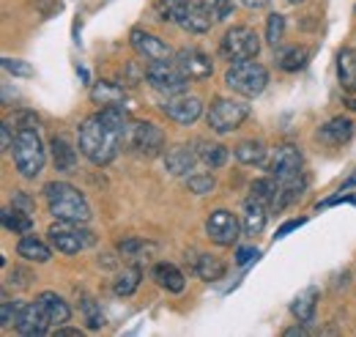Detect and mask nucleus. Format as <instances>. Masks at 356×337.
I'll return each instance as SVG.
<instances>
[{
  "label": "nucleus",
  "mask_w": 356,
  "mask_h": 337,
  "mask_svg": "<svg viewBox=\"0 0 356 337\" xmlns=\"http://www.w3.org/2000/svg\"><path fill=\"white\" fill-rule=\"evenodd\" d=\"M129 132H132V124L124 107H102V113L90 116L80 124L77 143H80V151L93 165H110L121 143L129 140Z\"/></svg>",
  "instance_id": "1"
},
{
  "label": "nucleus",
  "mask_w": 356,
  "mask_h": 337,
  "mask_svg": "<svg viewBox=\"0 0 356 337\" xmlns=\"http://www.w3.org/2000/svg\"><path fill=\"white\" fill-rule=\"evenodd\" d=\"M44 198L47 206H49V214L58 217V219H66V222H80L86 225L90 219V206L86 201V195L66 184V181H49L44 187Z\"/></svg>",
  "instance_id": "2"
},
{
  "label": "nucleus",
  "mask_w": 356,
  "mask_h": 337,
  "mask_svg": "<svg viewBox=\"0 0 356 337\" xmlns=\"http://www.w3.org/2000/svg\"><path fill=\"white\" fill-rule=\"evenodd\" d=\"M11 157H14V168L22 178H36L42 170H44V146L39 140V132L36 129H19L17 137H14V146H11Z\"/></svg>",
  "instance_id": "3"
},
{
  "label": "nucleus",
  "mask_w": 356,
  "mask_h": 337,
  "mask_svg": "<svg viewBox=\"0 0 356 337\" xmlns=\"http://www.w3.org/2000/svg\"><path fill=\"white\" fill-rule=\"evenodd\" d=\"M225 85L241 96H258L264 93L268 85V72L264 63L258 61H241V63H233L227 72H225Z\"/></svg>",
  "instance_id": "4"
},
{
  "label": "nucleus",
  "mask_w": 356,
  "mask_h": 337,
  "mask_svg": "<svg viewBox=\"0 0 356 337\" xmlns=\"http://www.w3.org/2000/svg\"><path fill=\"white\" fill-rule=\"evenodd\" d=\"M220 49H222V55L230 63L252 61V58H258V52H261V39H258V33H255L252 28H247V25H233L222 36Z\"/></svg>",
  "instance_id": "5"
},
{
  "label": "nucleus",
  "mask_w": 356,
  "mask_h": 337,
  "mask_svg": "<svg viewBox=\"0 0 356 337\" xmlns=\"http://www.w3.org/2000/svg\"><path fill=\"white\" fill-rule=\"evenodd\" d=\"M47 233H49V244L63 255H77L96 242L90 230L80 228V222H66V219H58Z\"/></svg>",
  "instance_id": "6"
},
{
  "label": "nucleus",
  "mask_w": 356,
  "mask_h": 337,
  "mask_svg": "<svg viewBox=\"0 0 356 337\" xmlns=\"http://www.w3.org/2000/svg\"><path fill=\"white\" fill-rule=\"evenodd\" d=\"M250 116V104L247 102H238V99H217L206 116L209 129L217 132V134H227L233 129H238Z\"/></svg>",
  "instance_id": "7"
},
{
  "label": "nucleus",
  "mask_w": 356,
  "mask_h": 337,
  "mask_svg": "<svg viewBox=\"0 0 356 337\" xmlns=\"http://www.w3.org/2000/svg\"><path fill=\"white\" fill-rule=\"evenodd\" d=\"M145 77L148 83L154 85L159 93L165 96H173V93H184L186 88V75L176 66V61H151L145 66Z\"/></svg>",
  "instance_id": "8"
},
{
  "label": "nucleus",
  "mask_w": 356,
  "mask_h": 337,
  "mask_svg": "<svg viewBox=\"0 0 356 337\" xmlns=\"http://www.w3.org/2000/svg\"><path fill=\"white\" fill-rule=\"evenodd\" d=\"M241 228L244 225L238 222V217L227 209L211 211V217L206 219V236L220 247H233L241 236Z\"/></svg>",
  "instance_id": "9"
},
{
  "label": "nucleus",
  "mask_w": 356,
  "mask_h": 337,
  "mask_svg": "<svg viewBox=\"0 0 356 337\" xmlns=\"http://www.w3.org/2000/svg\"><path fill=\"white\" fill-rule=\"evenodd\" d=\"M302 165H305V157L302 151L293 146V143H282L271 151V157L266 159V170L268 175L274 178H291V175H299L302 173Z\"/></svg>",
  "instance_id": "10"
},
{
  "label": "nucleus",
  "mask_w": 356,
  "mask_h": 337,
  "mask_svg": "<svg viewBox=\"0 0 356 337\" xmlns=\"http://www.w3.org/2000/svg\"><path fill=\"white\" fill-rule=\"evenodd\" d=\"M129 143H132V148L140 157L151 159V157L162 154L165 132L159 127H154V124H148V121H137V124H132V132H129Z\"/></svg>",
  "instance_id": "11"
},
{
  "label": "nucleus",
  "mask_w": 356,
  "mask_h": 337,
  "mask_svg": "<svg viewBox=\"0 0 356 337\" xmlns=\"http://www.w3.org/2000/svg\"><path fill=\"white\" fill-rule=\"evenodd\" d=\"M211 14H214V11H211L209 6H203V3H197V0H184L181 14H178V25H181L186 33H192V36H203V33H209L211 25H214V17H211Z\"/></svg>",
  "instance_id": "12"
},
{
  "label": "nucleus",
  "mask_w": 356,
  "mask_h": 337,
  "mask_svg": "<svg viewBox=\"0 0 356 337\" xmlns=\"http://www.w3.org/2000/svg\"><path fill=\"white\" fill-rule=\"evenodd\" d=\"M129 42H132L134 52L143 55L148 63H151V61H173V58H176V52H173L170 44L162 42L159 36H154V33H148V31H143V28H134Z\"/></svg>",
  "instance_id": "13"
},
{
  "label": "nucleus",
  "mask_w": 356,
  "mask_h": 337,
  "mask_svg": "<svg viewBox=\"0 0 356 337\" xmlns=\"http://www.w3.org/2000/svg\"><path fill=\"white\" fill-rule=\"evenodd\" d=\"M173 61H176L178 69L186 75V80H206V77H211V72H214L211 58H209L203 49H195V47L178 49Z\"/></svg>",
  "instance_id": "14"
},
{
  "label": "nucleus",
  "mask_w": 356,
  "mask_h": 337,
  "mask_svg": "<svg viewBox=\"0 0 356 337\" xmlns=\"http://www.w3.org/2000/svg\"><path fill=\"white\" fill-rule=\"evenodd\" d=\"M162 110L178 127H192L203 113V102L197 96H176V99H168Z\"/></svg>",
  "instance_id": "15"
},
{
  "label": "nucleus",
  "mask_w": 356,
  "mask_h": 337,
  "mask_svg": "<svg viewBox=\"0 0 356 337\" xmlns=\"http://www.w3.org/2000/svg\"><path fill=\"white\" fill-rule=\"evenodd\" d=\"M17 332L25 337H42L49 329V318L44 315V310L39 307V301L33 304H22L19 301V313H17Z\"/></svg>",
  "instance_id": "16"
},
{
  "label": "nucleus",
  "mask_w": 356,
  "mask_h": 337,
  "mask_svg": "<svg viewBox=\"0 0 356 337\" xmlns=\"http://www.w3.org/2000/svg\"><path fill=\"white\" fill-rule=\"evenodd\" d=\"M307 189V178L305 175H291V178H277V192L271 201V211H282L293 206Z\"/></svg>",
  "instance_id": "17"
},
{
  "label": "nucleus",
  "mask_w": 356,
  "mask_h": 337,
  "mask_svg": "<svg viewBox=\"0 0 356 337\" xmlns=\"http://www.w3.org/2000/svg\"><path fill=\"white\" fill-rule=\"evenodd\" d=\"M49 151H52V165L58 173H72L77 168V148L66 134H55L49 140Z\"/></svg>",
  "instance_id": "18"
},
{
  "label": "nucleus",
  "mask_w": 356,
  "mask_h": 337,
  "mask_svg": "<svg viewBox=\"0 0 356 337\" xmlns=\"http://www.w3.org/2000/svg\"><path fill=\"white\" fill-rule=\"evenodd\" d=\"M315 137L321 140V143H329V146H343V143H348L351 137H354V121L351 118H332V121H326L323 127L315 132Z\"/></svg>",
  "instance_id": "19"
},
{
  "label": "nucleus",
  "mask_w": 356,
  "mask_h": 337,
  "mask_svg": "<svg viewBox=\"0 0 356 337\" xmlns=\"http://www.w3.org/2000/svg\"><path fill=\"white\" fill-rule=\"evenodd\" d=\"M197 159H200L197 151L181 143V146H173V148L165 154V170H168L170 175H189V170L195 168Z\"/></svg>",
  "instance_id": "20"
},
{
  "label": "nucleus",
  "mask_w": 356,
  "mask_h": 337,
  "mask_svg": "<svg viewBox=\"0 0 356 337\" xmlns=\"http://www.w3.org/2000/svg\"><path fill=\"white\" fill-rule=\"evenodd\" d=\"M266 219H268V206L264 203V201H258V198L250 195L247 203H244V219H241L244 233H247V236H258V233H264Z\"/></svg>",
  "instance_id": "21"
},
{
  "label": "nucleus",
  "mask_w": 356,
  "mask_h": 337,
  "mask_svg": "<svg viewBox=\"0 0 356 337\" xmlns=\"http://www.w3.org/2000/svg\"><path fill=\"white\" fill-rule=\"evenodd\" d=\"M39 307L44 310V315L49 318V324L52 327H63L69 318H72V307L60 299L58 294H52V291H44V294H39Z\"/></svg>",
  "instance_id": "22"
},
{
  "label": "nucleus",
  "mask_w": 356,
  "mask_h": 337,
  "mask_svg": "<svg viewBox=\"0 0 356 337\" xmlns=\"http://www.w3.org/2000/svg\"><path fill=\"white\" fill-rule=\"evenodd\" d=\"M90 102H96L102 107H124L127 93H124L121 85L110 83V80H99L90 88Z\"/></svg>",
  "instance_id": "23"
},
{
  "label": "nucleus",
  "mask_w": 356,
  "mask_h": 337,
  "mask_svg": "<svg viewBox=\"0 0 356 337\" xmlns=\"http://www.w3.org/2000/svg\"><path fill=\"white\" fill-rule=\"evenodd\" d=\"M0 222H3V228L8 230V233H31L33 230V219H31V214L22 209H17V206H6V209L0 211Z\"/></svg>",
  "instance_id": "24"
},
{
  "label": "nucleus",
  "mask_w": 356,
  "mask_h": 337,
  "mask_svg": "<svg viewBox=\"0 0 356 337\" xmlns=\"http://www.w3.org/2000/svg\"><path fill=\"white\" fill-rule=\"evenodd\" d=\"M17 255L31 260V263H47L52 258V250L47 247L42 239H36V236H22L19 244H17Z\"/></svg>",
  "instance_id": "25"
},
{
  "label": "nucleus",
  "mask_w": 356,
  "mask_h": 337,
  "mask_svg": "<svg viewBox=\"0 0 356 337\" xmlns=\"http://www.w3.org/2000/svg\"><path fill=\"white\" fill-rule=\"evenodd\" d=\"M315 307H318V291L315 288H305L302 294L291 301V313L302 324H310L312 318H315Z\"/></svg>",
  "instance_id": "26"
},
{
  "label": "nucleus",
  "mask_w": 356,
  "mask_h": 337,
  "mask_svg": "<svg viewBox=\"0 0 356 337\" xmlns=\"http://www.w3.org/2000/svg\"><path fill=\"white\" fill-rule=\"evenodd\" d=\"M154 277H156V283H159L165 291H170V294H181L184 285H186L184 274L178 272L173 263H156V266H154Z\"/></svg>",
  "instance_id": "27"
},
{
  "label": "nucleus",
  "mask_w": 356,
  "mask_h": 337,
  "mask_svg": "<svg viewBox=\"0 0 356 337\" xmlns=\"http://www.w3.org/2000/svg\"><path fill=\"white\" fill-rule=\"evenodd\" d=\"M307 61H310V47H299V44L288 47V49H282L277 55V66L282 72H299V69L307 66Z\"/></svg>",
  "instance_id": "28"
},
{
  "label": "nucleus",
  "mask_w": 356,
  "mask_h": 337,
  "mask_svg": "<svg viewBox=\"0 0 356 337\" xmlns=\"http://www.w3.org/2000/svg\"><path fill=\"white\" fill-rule=\"evenodd\" d=\"M233 154L241 165H264L266 162V146L261 140H241Z\"/></svg>",
  "instance_id": "29"
},
{
  "label": "nucleus",
  "mask_w": 356,
  "mask_h": 337,
  "mask_svg": "<svg viewBox=\"0 0 356 337\" xmlns=\"http://www.w3.org/2000/svg\"><path fill=\"white\" fill-rule=\"evenodd\" d=\"M337 75L340 85L346 91H356V52L354 49H340L337 52Z\"/></svg>",
  "instance_id": "30"
},
{
  "label": "nucleus",
  "mask_w": 356,
  "mask_h": 337,
  "mask_svg": "<svg viewBox=\"0 0 356 337\" xmlns=\"http://www.w3.org/2000/svg\"><path fill=\"white\" fill-rule=\"evenodd\" d=\"M195 274L206 283H214V280L225 277V263L214 255H197L195 258Z\"/></svg>",
  "instance_id": "31"
},
{
  "label": "nucleus",
  "mask_w": 356,
  "mask_h": 337,
  "mask_svg": "<svg viewBox=\"0 0 356 337\" xmlns=\"http://www.w3.org/2000/svg\"><path fill=\"white\" fill-rule=\"evenodd\" d=\"M195 151H197L200 162H203V165H209V168H222L225 159H227V151H225V146H220V143L200 140V143L195 146Z\"/></svg>",
  "instance_id": "32"
},
{
  "label": "nucleus",
  "mask_w": 356,
  "mask_h": 337,
  "mask_svg": "<svg viewBox=\"0 0 356 337\" xmlns=\"http://www.w3.org/2000/svg\"><path fill=\"white\" fill-rule=\"evenodd\" d=\"M140 277H143L140 266H129V269H124V272L115 277V283H113V291H115V296H121V299L132 296L134 291H137V285H140Z\"/></svg>",
  "instance_id": "33"
},
{
  "label": "nucleus",
  "mask_w": 356,
  "mask_h": 337,
  "mask_svg": "<svg viewBox=\"0 0 356 337\" xmlns=\"http://www.w3.org/2000/svg\"><path fill=\"white\" fill-rule=\"evenodd\" d=\"M118 253L124 258L143 260V258H151L156 253V244L154 242H143V239H124V242H118Z\"/></svg>",
  "instance_id": "34"
},
{
  "label": "nucleus",
  "mask_w": 356,
  "mask_h": 337,
  "mask_svg": "<svg viewBox=\"0 0 356 337\" xmlns=\"http://www.w3.org/2000/svg\"><path fill=\"white\" fill-rule=\"evenodd\" d=\"M274 192H277V178H274V175H268V178H258V181H252V187H250V195H252V198H258V201H264L268 209H271Z\"/></svg>",
  "instance_id": "35"
},
{
  "label": "nucleus",
  "mask_w": 356,
  "mask_h": 337,
  "mask_svg": "<svg viewBox=\"0 0 356 337\" xmlns=\"http://www.w3.org/2000/svg\"><path fill=\"white\" fill-rule=\"evenodd\" d=\"M181 6H184V0H156L154 3V11H156V17L162 22H178Z\"/></svg>",
  "instance_id": "36"
},
{
  "label": "nucleus",
  "mask_w": 356,
  "mask_h": 337,
  "mask_svg": "<svg viewBox=\"0 0 356 337\" xmlns=\"http://www.w3.org/2000/svg\"><path fill=\"white\" fill-rule=\"evenodd\" d=\"M282 36H285V17H282V14H268L266 42L271 44V47H277V44L282 42Z\"/></svg>",
  "instance_id": "37"
},
{
  "label": "nucleus",
  "mask_w": 356,
  "mask_h": 337,
  "mask_svg": "<svg viewBox=\"0 0 356 337\" xmlns=\"http://www.w3.org/2000/svg\"><path fill=\"white\" fill-rule=\"evenodd\" d=\"M80 307H83V315H86V324H88V329H102V324H104V315H102V310H99L96 299L86 296V299L80 301Z\"/></svg>",
  "instance_id": "38"
},
{
  "label": "nucleus",
  "mask_w": 356,
  "mask_h": 337,
  "mask_svg": "<svg viewBox=\"0 0 356 337\" xmlns=\"http://www.w3.org/2000/svg\"><path fill=\"white\" fill-rule=\"evenodd\" d=\"M186 187H189V192H195V195H206V192H214V187H217V181H214V175H186Z\"/></svg>",
  "instance_id": "39"
},
{
  "label": "nucleus",
  "mask_w": 356,
  "mask_h": 337,
  "mask_svg": "<svg viewBox=\"0 0 356 337\" xmlns=\"http://www.w3.org/2000/svg\"><path fill=\"white\" fill-rule=\"evenodd\" d=\"M3 69L14 77H33V66L25 61H17V58H3Z\"/></svg>",
  "instance_id": "40"
},
{
  "label": "nucleus",
  "mask_w": 356,
  "mask_h": 337,
  "mask_svg": "<svg viewBox=\"0 0 356 337\" xmlns=\"http://www.w3.org/2000/svg\"><path fill=\"white\" fill-rule=\"evenodd\" d=\"M14 124L19 129H39V116L31 110H22V113H14Z\"/></svg>",
  "instance_id": "41"
},
{
  "label": "nucleus",
  "mask_w": 356,
  "mask_h": 337,
  "mask_svg": "<svg viewBox=\"0 0 356 337\" xmlns=\"http://www.w3.org/2000/svg\"><path fill=\"white\" fill-rule=\"evenodd\" d=\"M8 283L14 285V288H28L31 285V274L25 272V269H11V274H8Z\"/></svg>",
  "instance_id": "42"
},
{
  "label": "nucleus",
  "mask_w": 356,
  "mask_h": 337,
  "mask_svg": "<svg viewBox=\"0 0 356 337\" xmlns=\"http://www.w3.org/2000/svg\"><path fill=\"white\" fill-rule=\"evenodd\" d=\"M211 11L214 19H227V14H233V0H211Z\"/></svg>",
  "instance_id": "43"
},
{
  "label": "nucleus",
  "mask_w": 356,
  "mask_h": 337,
  "mask_svg": "<svg viewBox=\"0 0 356 337\" xmlns=\"http://www.w3.org/2000/svg\"><path fill=\"white\" fill-rule=\"evenodd\" d=\"M258 250H252V247H238V253H236V263L238 266H244V263H250L252 258H258Z\"/></svg>",
  "instance_id": "44"
},
{
  "label": "nucleus",
  "mask_w": 356,
  "mask_h": 337,
  "mask_svg": "<svg viewBox=\"0 0 356 337\" xmlns=\"http://www.w3.org/2000/svg\"><path fill=\"white\" fill-rule=\"evenodd\" d=\"M305 222H307L305 217H299V219H291V222H285V225H282V228L277 230V239H282V236H288L291 230H296V228H302Z\"/></svg>",
  "instance_id": "45"
},
{
  "label": "nucleus",
  "mask_w": 356,
  "mask_h": 337,
  "mask_svg": "<svg viewBox=\"0 0 356 337\" xmlns=\"http://www.w3.org/2000/svg\"><path fill=\"white\" fill-rule=\"evenodd\" d=\"M36 6L44 11L47 17H52V14H58V11H60V0H36Z\"/></svg>",
  "instance_id": "46"
},
{
  "label": "nucleus",
  "mask_w": 356,
  "mask_h": 337,
  "mask_svg": "<svg viewBox=\"0 0 356 337\" xmlns=\"http://www.w3.org/2000/svg\"><path fill=\"white\" fill-rule=\"evenodd\" d=\"M0 143H3V151H11L14 140H11V129H8V121L0 124Z\"/></svg>",
  "instance_id": "47"
},
{
  "label": "nucleus",
  "mask_w": 356,
  "mask_h": 337,
  "mask_svg": "<svg viewBox=\"0 0 356 337\" xmlns=\"http://www.w3.org/2000/svg\"><path fill=\"white\" fill-rule=\"evenodd\" d=\"M14 206H17V209H22V211H28V214L33 211V203H31L25 195H14Z\"/></svg>",
  "instance_id": "48"
},
{
  "label": "nucleus",
  "mask_w": 356,
  "mask_h": 337,
  "mask_svg": "<svg viewBox=\"0 0 356 337\" xmlns=\"http://www.w3.org/2000/svg\"><path fill=\"white\" fill-rule=\"evenodd\" d=\"M285 335H288V337H296V335H310V329H307V324H302V321H299V327H291V329H285Z\"/></svg>",
  "instance_id": "49"
},
{
  "label": "nucleus",
  "mask_w": 356,
  "mask_h": 337,
  "mask_svg": "<svg viewBox=\"0 0 356 337\" xmlns=\"http://www.w3.org/2000/svg\"><path fill=\"white\" fill-rule=\"evenodd\" d=\"M58 335H66V337H80L83 332L80 329H72V327H58Z\"/></svg>",
  "instance_id": "50"
},
{
  "label": "nucleus",
  "mask_w": 356,
  "mask_h": 337,
  "mask_svg": "<svg viewBox=\"0 0 356 337\" xmlns=\"http://www.w3.org/2000/svg\"><path fill=\"white\" fill-rule=\"evenodd\" d=\"M241 3H244L247 8H264L268 0H241Z\"/></svg>",
  "instance_id": "51"
},
{
  "label": "nucleus",
  "mask_w": 356,
  "mask_h": 337,
  "mask_svg": "<svg viewBox=\"0 0 356 337\" xmlns=\"http://www.w3.org/2000/svg\"><path fill=\"white\" fill-rule=\"evenodd\" d=\"M288 3H305V0H288Z\"/></svg>",
  "instance_id": "52"
}]
</instances>
